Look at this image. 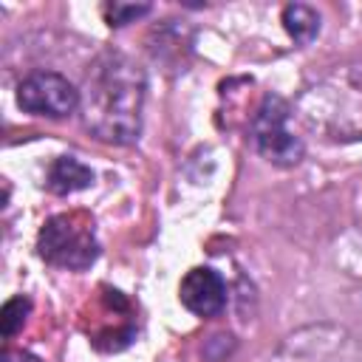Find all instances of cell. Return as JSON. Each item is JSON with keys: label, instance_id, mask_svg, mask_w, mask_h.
<instances>
[{"label": "cell", "instance_id": "cell-1", "mask_svg": "<svg viewBox=\"0 0 362 362\" xmlns=\"http://www.w3.org/2000/svg\"><path fill=\"white\" fill-rule=\"evenodd\" d=\"M147 99L144 68L122 51H102L82 85V122L105 144H133L141 133Z\"/></svg>", "mask_w": 362, "mask_h": 362}, {"label": "cell", "instance_id": "cell-2", "mask_svg": "<svg viewBox=\"0 0 362 362\" xmlns=\"http://www.w3.org/2000/svg\"><path fill=\"white\" fill-rule=\"evenodd\" d=\"M37 255L48 266L85 272L99 257L93 221L85 212H62L48 218L37 235Z\"/></svg>", "mask_w": 362, "mask_h": 362}, {"label": "cell", "instance_id": "cell-3", "mask_svg": "<svg viewBox=\"0 0 362 362\" xmlns=\"http://www.w3.org/2000/svg\"><path fill=\"white\" fill-rule=\"evenodd\" d=\"M291 107L280 93H266L249 122V139L255 150L277 167H294L303 158V141L288 130Z\"/></svg>", "mask_w": 362, "mask_h": 362}, {"label": "cell", "instance_id": "cell-4", "mask_svg": "<svg viewBox=\"0 0 362 362\" xmlns=\"http://www.w3.org/2000/svg\"><path fill=\"white\" fill-rule=\"evenodd\" d=\"M269 362H359V351L339 325H305L288 334Z\"/></svg>", "mask_w": 362, "mask_h": 362}, {"label": "cell", "instance_id": "cell-5", "mask_svg": "<svg viewBox=\"0 0 362 362\" xmlns=\"http://www.w3.org/2000/svg\"><path fill=\"white\" fill-rule=\"evenodd\" d=\"M17 105L31 116L65 119L82 105V90L57 71H34L17 85Z\"/></svg>", "mask_w": 362, "mask_h": 362}, {"label": "cell", "instance_id": "cell-6", "mask_svg": "<svg viewBox=\"0 0 362 362\" xmlns=\"http://www.w3.org/2000/svg\"><path fill=\"white\" fill-rule=\"evenodd\" d=\"M178 300L195 317H218L226 308V283L209 266H195L181 277Z\"/></svg>", "mask_w": 362, "mask_h": 362}, {"label": "cell", "instance_id": "cell-7", "mask_svg": "<svg viewBox=\"0 0 362 362\" xmlns=\"http://www.w3.org/2000/svg\"><path fill=\"white\" fill-rule=\"evenodd\" d=\"M45 184L54 195H71V192L88 189L93 184V170L88 164H82L79 158H74V156H59V158L51 161Z\"/></svg>", "mask_w": 362, "mask_h": 362}, {"label": "cell", "instance_id": "cell-8", "mask_svg": "<svg viewBox=\"0 0 362 362\" xmlns=\"http://www.w3.org/2000/svg\"><path fill=\"white\" fill-rule=\"evenodd\" d=\"M280 20H283L286 34L297 45H311L317 40V34H320V14L305 3H288L283 8Z\"/></svg>", "mask_w": 362, "mask_h": 362}, {"label": "cell", "instance_id": "cell-9", "mask_svg": "<svg viewBox=\"0 0 362 362\" xmlns=\"http://www.w3.org/2000/svg\"><path fill=\"white\" fill-rule=\"evenodd\" d=\"M150 8H153L150 3H119V0H113V3L102 6V17L110 28H122V25H130V23L141 20L144 14H150Z\"/></svg>", "mask_w": 362, "mask_h": 362}, {"label": "cell", "instance_id": "cell-10", "mask_svg": "<svg viewBox=\"0 0 362 362\" xmlns=\"http://www.w3.org/2000/svg\"><path fill=\"white\" fill-rule=\"evenodd\" d=\"M28 311H31V300H28V297H23V294H20V297L6 300V305H3V311H0L3 337H14V334L23 328V322H25Z\"/></svg>", "mask_w": 362, "mask_h": 362}, {"label": "cell", "instance_id": "cell-11", "mask_svg": "<svg viewBox=\"0 0 362 362\" xmlns=\"http://www.w3.org/2000/svg\"><path fill=\"white\" fill-rule=\"evenodd\" d=\"M0 362H42L40 356H34V354H28V351H14V348H8V351H3V359Z\"/></svg>", "mask_w": 362, "mask_h": 362}]
</instances>
